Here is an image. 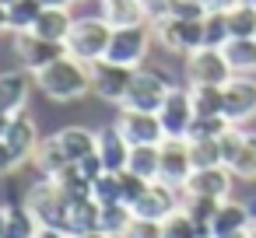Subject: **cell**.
Here are the masks:
<instances>
[{
  "label": "cell",
  "mask_w": 256,
  "mask_h": 238,
  "mask_svg": "<svg viewBox=\"0 0 256 238\" xmlns=\"http://www.w3.org/2000/svg\"><path fill=\"white\" fill-rule=\"evenodd\" d=\"M36 88L50 102H78L92 91V63H81L74 56H60L46 70L36 74Z\"/></svg>",
  "instance_id": "6da1fadb"
},
{
  "label": "cell",
  "mask_w": 256,
  "mask_h": 238,
  "mask_svg": "<svg viewBox=\"0 0 256 238\" xmlns=\"http://www.w3.org/2000/svg\"><path fill=\"white\" fill-rule=\"evenodd\" d=\"M109 42H112V25L102 14H92V18H78L74 21L64 49H67V56H74L81 63H98V60H106Z\"/></svg>",
  "instance_id": "7a4b0ae2"
},
{
  "label": "cell",
  "mask_w": 256,
  "mask_h": 238,
  "mask_svg": "<svg viewBox=\"0 0 256 238\" xmlns=\"http://www.w3.org/2000/svg\"><path fill=\"white\" fill-rule=\"evenodd\" d=\"M25 207L32 210V217H36L42 228H64V231H67L70 200L60 193V186H56L53 179H39V182L25 193Z\"/></svg>",
  "instance_id": "3957f363"
},
{
  "label": "cell",
  "mask_w": 256,
  "mask_h": 238,
  "mask_svg": "<svg viewBox=\"0 0 256 238\" xmlns=\"http://www.w3.org/2000/svg\"><path fill=\"white\" fill-rule=\"evenodd\" d=\"M176 84L162 74V70H151V67H137L134 70V81H130V91H126V102L120 109H137V112H158L162 102L168 98Z\"/></svg>",
  "instance_id": "277c9868"
},
{
  "label": "cell",
  "mask_w": 256,
  "mask_h": 238,
  "mask_svg": "<svg viewBox=\"0 0 256 238\" xmlns=\"http://www.w3.org/2000/svg\"><path fill=\"white\" fill-rule=\"evenodd\" d=\"M151 35L162 49L168 53H196L204 49V21H182V18H162L151 25Z\"/></svg>",
  "instance_id": "5b68a950"
},
{
  "label": "cell",
  "mask_w": 256,
  "mask_h": 238,
  "mask_svg": "<svg viewBox=\"0 0 256 238\" xmlns=\"http://www.w3.org/2000/svg\"><path fill=\"white\" fill-rule=\"evenodd\" d=\"M154 46V35H151V25H137V28H112V42H109V53L106 60L112 63H123V67H144L148 53Z\"/></svg>",
  "instance_id": "8992f818"
},
{
  "label": "cell",
  "mask_w": 256,
  "mask_h": 238,
  "mask_svg": "<svg viewBox=\"0 0 256 238\" xmlns=\"http://www.w3.org/2000/svg\"><path fill=\"white\" fill-rule=\"evenodd\" d=\"M232 77L235 74H232V67H228V60H224L221 49H207L204 46V49H196V53L186 56V81H190V88H200V84L224 88Z\"/></svg>",
  "instance_id": "52a82bcc"
},
{
  "label": "cell",
  "mask_w": 256,
  "mask_h": 238,
  "mask_svg": "<svg viewBox=\"0 0 256 238\" xmlns=\"http://www.w3.org/2000/svg\"><path fill=\"white\" fill-rule=\"evenodd\" d=\"M130 81H134V67H123V63H112V60L92 63V95H98L109 105H123L126 102Z\"/></svg>",
  "instance_id": "ba28073f"
},
{
  "label": "cell",
  "mask_w": 256,
  "mask_h": 238,
  "mask_svg": "<svg viewBox=\"0 0 256 238\" xmlns=\"http://www.w3.org/2000/svg\"><path fill=\"white\" fill-rule=\"evenodd\" d=\"M14 56H18V67L36 77L39 70H46V67L56 63L60 56H67V49H64L60 42L39 39L36 32H18V35H14Z\"/></svg>",
  "instance_id": "9c48e42d"
},
{
  "label": "cell",
  "mask_w": 256,
  "mask_h": 238,
  "mask_svg": "<svg viewBox=\"0 0 256 238\" xmlns=\"http://www.w3.org/2000/svg\"><path fill=\"white\" fill-rule=\"evenodd\" d=\"M158 119H162V130H165V140H168V137H172V140H186V133H190V126H193V119H196L190 88H179V84H176V88L168 91V98L162 102Z\"/></svg>",
  "instance_id": "30bf717a"
},
{
  "label": "cell",
  "mask_w": 256,
  "mask_h": 238,
  "mask_svg": "<svg viewBox=\"0 0 256 238\" xmlns=\"http://www.w3.org/2000/svg\"><path fill=\"white\" fill-rule=\"evenodd\" d=\"M123 140L130 147H140V144H162L165 140V130H162V119L158 112H137V109H120L116 123H112Z\"/></svg>",
  "instance_id": "8fae6325"
},
{
  "label": "cell",
  "mask_w": 256,
  "mask_h": 238,
  "mask_svg": "<svg viewBox=\"0 0 256 238\" xmlns=\"http://www.w3.org/2000/svg\"><path fill=\"white\" fill-rule=\"evenodd\" d=\"M4 144H8V151H11V158H14L18 168H22L25 161H32L36 151H39V144H42L36 119H32L28 112L11 116V123H8V130H4Z\"/></svg>",
  "instance_id": "7c38bea8"
},
{
  "label": "cell",
  "mask_w": 256,
  "mask_h": 238,
  "mask_svg": "<svg viewBox=\"0 0 256 238\" xmlns=\"http://www.w3.org/2000/svg\"><path fill=\"white\" fill-rule=\"evenodd\" d=\"M179 207H182V189L165 186V182H151L148 193L137 200L134 217H140V221H158V224H162V221L172 217Z\"/></svg>",
  "instance_id": "4fadbf2b"
},
{
  "label": "cell",
  "mask_w": 256,
  "mask_h": 238,
  "mask_svg": "<svg viewBox=\"0 0 256 238\" xmlns=\"http://www.w3.org/2000/svg\"><path fill=\"white\" fill-rule=\"evenodd\" d=\"M224 119L232 126L256 119V77H232L224 84Z\"/></svg>",
  "instance_id": "5bb4252c"
},
{
  "label": "cell",
  "mask_w": 256,
  "mask_h": 238,
  "mask_svg": "<svg viewBox=\"0 0 256 238\" xmlns=\"http://www.w3.org/2000/svg\"><path fill=\"white\" fill-rule=\"evenodd\" d=\"M193 175V158H190V140H162V168H158V182L182 189Z\"/></svg>",
  "instance_id": "9a60e30c"
},
{
  "label": "cell",
  "mask_w": 256,
  "mask_h": 238,
  "mask_svg": "<svg viewBox=\"0 0 256 238\" xmlns=\"http://www.w3.org/2000/svg\"><path fill=\"white\" fill-rule=\"evenodd\" d=\"M235 186L232 168L218 165V168H193L190 182L182 186V196H207V200H228Z\"/></svg>",
  "instance_id": "2e32d148"
},
{
  "label": "cell",
  "mask_w": 256,
  "mask_h": 238,
  "mask_svg": "<svg viewBox=\"0 0 256 238\" xmlns=\"http://www.w3.org/2000/svg\"><path fill=\"white\" fill-rule=\"evenodd\" d=\"M32 84H36V77H32L28 70H22V67L0 74V116H18V112H25Z\"/></svg>",
  "instance_id": "e0dca14e"
},
{
  "label": "cell",
  "mask_w": 256,
  "mask_h": 238,
  "mask_svg": "<svg viewBox=\"0 0 256 238\" xmlns=\"http://www.w3.org/2000/svg\"><path fill=\"white\" fill-rule=\"evenodd\" d=\"M249 228H252L249 203L232 200V196L218 203V214L210 221V238H228V235H238V231H249Z\"/></svg>",
  "instance_id": "ac0fdd59"
},
{
  "label": "cell",
  "mask_w": 256,
  "mask_h": 238,
  "mask_svg": "<svg viewBox=\"0 0 256 238\" xmlns=\"http://www.w3.org/2000/svg\"><path fill=\"white\" fill-rule=\"evenodd\" d=\"M106 165V172H126L130 161V144L123 140V133L116 126H102L98 130V151H95Z\"/></svg>",
  "instance_id": "d6986e66"
},
{
  "label": "cell",
  "mask_w": 256,
  "mask_h": 238,
  "mask_svg": "<svg viewBox=\"0 0 256 238\" xmlns=\"http://www.w3.org/2000/svg\"><path fill=\"white\" fill-rule=\"evenodd\" d=\"M74 21H78V18H74L67 7H46L32 32H36L39 39H50V42H60V46H64L67 35H70V28H74Z\"/></svg>",
  "instance_id": "ffe728a7"
},
{
  "label": "cell",
  "mask_w": 256,
  "mask_h": 238,
  "mask_svg": "<svg viewBox=\"0 0 256 238\" xmlns=\"http://www.w3.org/2000/svg\"><path fill=\"white\" fill-rule=\"evenodd\" d=\"M56 140H60V147L67 151V158H70L74 165H78L81 158H88V154L98 151V133L88 130V126H64V130L56 133Z\"/></svg>",
  "instance_id": "44dd1931"
},
{
  "label": "cell",
  "mask_w": 256,
  "mask_h": 238,
  "mask_svg": "<svg viewBox=\"0 0 256 238\" xmlns=\"http://www.w3.org/2000/svg\"><path fill=\"white\" fill-rule=\"evenodd\" d=\"M221 53L235 77H256V39H228Z\"/></svg>",
  "instance_id": "7402d4cb"
},
{
  "label": "cell",
  "mask_w": 256,
  "mask_h": 238,
  "mask_svg": "<svg viewBox=\"0 0 256 238\" xmlns=\"http://www.w3.org/2000/svg\"><path fill=\"white\" fill-rule=\"evenodd\" d=\"M36 168H39V175L42 179H56L67 165H74L70 158H67V151L60 147V140H56V133L53 137H42V144H39V151H36Z\"/></svg>",
  "instance_id": "603a6c76"
},
{
  "label": "cell",
  "mask_w": 256,
  "mask_h": 238,
  "mask_svg": "<svg viewBox=\"0 0 256 238\" xmlns=\"http://www.w3.org/2000/svg\"><path fill=\"white\" fill-rule=\"evenodd\" d=\"M98 221H102V207L88 196V200H78L70 203L67 210V235H88V231H98Z\"/></svg>",
  "instance_id": "cb8c5ba5"
},
{
  "label": "cell",
  "mask_w": 256,
  "mask_h": 238,
  "mask_svg": "<svg viewBox=\"0 0 256 238\" xmlns=\"http://www.w3.org/2000/svg\"><path fill=\"white\" fill-rule=\"evenodd\" d=\"M158 168H162V144H140V147H130V161H126V172L148 179V182H158Z\"/></svg>",
  "instance_id": "d4e9b609"
},
{
  "label": "cell",
  "mask_w": 256,
  "mask_h": 238,
  "mask_svg": "<svg viewBox=\"0 0 256 238\" xmlns=\"http://www.w3.org/2000/svg\"><path fill=\"white\" fill-rule=\"evenodd\" d=\"M102 18H106L112 28H137V25H148V14H144V7H140V0L106 4V7H102Z\"/></svg>",
  "instance_id": "484cf974"
},
{
  "label": "cell",
  "mask_w": 256,
  "mask_h": 238,
  "mask_svg": "<svg viewBox=\"0 0 256 238\" xmlns=\"http://www.w3.org/2000/svg\"><path fill=\"white\" fill-rule=\"evenodd\" d=\"M42 11H46L42 0H14V4L8 7L11 35H18V32H32V28H36V21L42 18Z\"/></svg>",
  "instance_id": "4316f807"
},
{
  "label": "cell",
  "mask_w": 256,
  "mask_h": 238,
  "mask_svg": "<svg viewBox=\"0 0 256 238\" xmlns=\"http://www.w3.org/2000/svg\"><path fill=\"white\" fill-rule=\"evenodd\" d=\"M190 98L196 116H224V88L200 84V88H190Z\"/></svg>",
  "instance_id": "83f0119b"
},
{
  "label": "cell",
  "mask_w": 256,
  "mask_h": 238,
  "mask_svg": "<svg viewBox=\"0 0 256 238\" xmlns=\"http://www.w3.org/2000/svg\"><path fill=\"white\" fill-rule=\"evenodd\" d=\"M39 228H42V224L32 217V210H28L25 203L8 207V235H4V238H36Z\"/></svg>",
  "instance_id": "f1b7e54d"
},
{
  "label": "cell",
  "mask_w": 256,
  "mask_h": 238,
  "mask_svg": "<svg viewBox=\"0 0 256 238\" xmlns=\"http://www.w3.org/2000/svg\"><path fill=\"white\" fill-rule=\"evenodd\" d=\"M130 224H134V210H130L126 203H112V207H102V221H98V231H106L109 238H123Z\"/></svg>",
  "instance_id": "f546056e"
},
{
  "label": "cell",
  "mask_w": 256,
  "mask_h": 238,
  "mask_svg": "<svg viewBox=\"0 0 256 238\" xmlns=\"http://www.w3.org/2000/svg\"><path fill=\"white\" fill-rule=\"evenodd\" d=\"M162 238H207V231L179 207L172 217H165L162 221Z\"/></svg>",
  "instance_id": "4dcf8cb0"
},
{
  "label": "cell",
  "mask_w": 256,
  "mask_h": 238,
  "mask_svg": "<svg viewBox=\"0 0 256 238\" xmlns=\"http://www.w3.org/2000/svg\"><path fill=\"white\" fill-rule=\"evenodd\" d=\"M53 182L60 186V193H64L70 203H78V200H88V196H92V182L78 172V165H67V168H64Z\"/></svg>",
  "instance_id": "1f68e13d"
},
{
  "label": "cell",
  "mask_w": 256,
  "mask_h": 238,
  "mask_svg": "<svg viewBox=\"0 0 256 238\" xmlns=\"http://www.w3.org/2000/svg\"><path fill=\"white\" fill-rule=\"evenodd\" d=\"M228 14V32L232 39H256V7L252 4H235Z\"/></svg>",
  "instance_id": "d6a6232c"
},
{
  "label": "cell",
  "mask_w": 256,
  "mask_h": 238,
  "mask_svg": "<svg viewBox=\"0 0 256 238\" xmlns=\"http://www.w3.org/2000/svg\"><path fill=\"white\" fill-rule=\"evenodd\" d=\"M232 175L242 179V182H256V133H252V130H246L242 151H238V158L232 161Z\"/></svg>",
  "instance_id": "836d02e7"
},
{
  "label": "cell",
  "mask_w": 256,
  "mask_h": 238,
  "mask_svg": "<svg viewBox=\"0 0 256 238\" xmlns=\"http://www.w3.org/2000/svg\"><path fill=\"white\" fill-rule=\"evenodd\" d=\"M232 39L228 32V14L224 11H210L204 18V46L207 49H224V42Z\"/></svg>",
  "instance_id": "e575fe53"
},
{
  "label": "cell",
  "mask_w": 256,
  "mask_h": 238,
  "mask_svg": "<svg viewBox=\"0 0 256 238\" xmlns=\"http://www.w3.org/2000/svg\"><path fill=\"white\" fill-rule=\"evenodd\" d=\"M228 126L232 123L224 116H196L193 126H190V133H186V140H218V137L228 133Z\"/></svg>",
  "instance_id": "d590c367"
},
{
  "label": "cell",
  "mask_w": 256,
  "mask_h": 238,
  "mask_svg": "<svg viewBox=\"0 0 256 238\" xmlns=\"http://www.w3.org/2000/svg\"><path fill=\"white\" fill-rule=\"evenodd\" d=\"M221 140V137H218ZM218 140H190V158H193V168H218L224 165L221 158V144Z\"/></svg>",
  "instance_id": "8d00e7d4"
},
{
  "label": "cell",
  "mask_w": 256,
  "mask_h": 238,
  "mask_svg": "<svg viewBox=\"0 0 256 238\" xmlns=\"http://www.w3.org/2000/svg\"><path fill=\"white\" fill-rule=\"evenodd\" d=\"M92 200L98 207H112V203H123L120 196V172H106L92 182Z\"/></svg>",
  "instance_id": "74e56055"
},
{
  "label": "cell",
  "mask_w": 256,
  "mask_h": 238,
  "mask_svg": "<svg viewBox=\"0 0 256 238\" xmlns=\"http://www.w3.org/2000/svg\"><path fill=\"white\" fill-rule=\"evenodd\" d=\"M218 203L221 200H207V196H182V210L210 235V221H214V214H218Z\"/></svg>",
  "instance_id": "f35d334b"
},
{
  "label": "cell",
  "mask_w": 256,
  "mask_h": 238,
  "mask_svg": "<svg viewBox=\"0 0 256 238\" xmlns=\"http://www.w3.org/2000/svg\"><path fill=\"white\" fill-rule=\"evenodd\" d=\"M148 179H140V175H134V172H120V196H123V203L134 210L137 207V200L148 193Z\"/></svg>",
  "instance_id": "ab89813d"
},
{
  "label": "cell",
  "mask_w": 256,
  "mask_h": 238,
  "mask_svg": "<svg viewBox=\"0 0 256 238\" xmlns=\"http://www.w3.org/2000/svg\"><path fill=\"white\" fill-rule=\"evenodd\" d=\"M242 140H246V130L242 126H228V133L218 140L221 144V158H224V168H232V161L238 158V151H242Z\"/></svg>",
  "instance_id": "60d3db41"
},
{
  "label": "cell",
  "mask_w": 256,
  "mask_h": 238,
  "mask_svg": "<svg viewBox=\"0 0 256 238\" xmlns=\"http://www.w3.org/2000/svg\"><path fill=\"white\" fill-rule=\"evenodd\" d=\"M140 7L148 14V25L162 21V18H172V7H176V0H140Z\"/></svg>",
  "instance_id": "b9f144b4"
},
{
  "label": "cell",
  "mask_w": 256,
  "mask_h": 238,
  "mask_svg": "<svg viewBox=\"0 0 256 238\" xmlns=\"http://www.w3.org/2000/svg\"><path fill=\"white\" fill-rule=\"evenodd\" d=\"M123 238H162V224H158V221H140V217H134V224L126 228Z\"/></svg>",
  "instance_id": "7bdbcfd3"
},
{
  "label": "cell",
  "mask_w": 256,
  "mask_h": 238,
  "mask_svg": "<svg viewBox=\"0 0 256 238\" xmlns=\"http://www.w3.org/2000/svg\"><path fill=\"white\" fill-rule=\"evenodd\" d=\"M172 18H182V21H204V18H207V11H204L200 4H193V0H176Z\"/></svg>",
  "instance_id": "ee69618b"
},
{
  "label": "cell",
  "mask_w": 256,
  "mask_h": 238,
  "mask_svg": "<svg viewBox=\"0 0 256 238\" xmlns=\"http://www.w3.org/2000/svg\"><path fill=\"white\" fill-rule=\"evenodd\" d=\"M78 172H81L88 182H95L98 175H106V165H102V158H98V154H88V158H81V161H78Z\"/></svg>",
  "instance_id": "f6af8a7d"
},
{
  "label": "cell",
  "mask_w": 256,
  "mask_h": 238,
  "mask_svg": "<svg viewBox=\"0 0 256 238\" xmlns=\"http://www.w3.org/2000/svg\"><path fill=\"white\" fill-rule=\"evenodd\" d=\"M193 4H200V7L210 14V11H232L238 0H193Z\"/></svg>",
  "instance_id": "bcb514c9"
},
{
  "label": "cell",
  "mask_w": 256,
  "mask_h": 238,
  "mask_svg": "<svg viewBox=\"0 0 256 238\" xmlns=\"http://www.w3.org/2000/svg\"><path fill=\"white\" fill-rule=\"evenodd\" d=\"M18 165H14V158H11V151H8V144L0 140V175H8V172H14Z\"/></svg>",
  "instance_id": "7dc6e473"
},
{
  "label": "cell",
  "mask_w": 256,
  "mask_h": 238,
  "mask_svg": "<svg viewBox=\"0 0 256 238\" xmlns=\"http://www.w3.org/2000/svg\"><path fill=\"white\" fill-rule=\"evenodd\" d=\"M36 238H70L64 228H39V235Z\"/></svg>",
  "instance_id": "c3c4849f"
},
{
  "label": "cell",
  "mask_w": 256,
  "mask_h": 238,
  "mask_svg": "<svg viewBox=\"0 0 256 238\" xmlns=\"http://www.w3.org/2000/svg\"><path fill=\"white\" fill-rule=\"evenodd\" d=\"M4 32H11V18H8V7L0 4V35H4Z\"/></svg>",
  "instance_id": "681fc988"
},
{
  "label": "cell",
  "mask_w": 256,
  "mask_h": 238,
  "mask_svg": "<svg viewBox=\"0 0 256 238\" xmlns=\"http://www.w3.org/2000/svg\"><path fill=\"white\" fill-rule=\"evenodd\" d=\"M8 235V207H0V238Z\"/></svg>",
  "instance_id": "f907efd6"
},
{
  "label": "cell",
  "mask_w": 256,
  "mask_h": 238,
  "mask_svg": "<svg viewBox=\"0 0 256 238\" xmlns=\"http://www.w3.org/2000/svg\"><path fill=\"white\" fill-rule=\"evenodd\" d=\"M46 7H70V0H42Z\"/></svg>",
  "instance_id": "816d5d0a"
},
{
  "label": "cell",
  "mask_w": 256,
  "mask_h": 238,
  "mask_svg": "<svg viewBox=\"0 0 256 238\" xmlns=\"http://www.w3.org/2000/svg\"><path fill=\"white\" fill-rule=\"evenodd\" d=\"M74 238H109L106 231H88V235H74Z\"/></svg>",
  "instance_id": "f5cc1de1"
},
{
  "label": "cell",
  "mask_w": 256,
  "mask_h": 238,
  "mask_svg": "<svg viewBox=\"0 0 256 238\" xmlns=\"http://www.w3.org/2000/svg\"><path fill=\"white\" fill-rule=\"evenodd\" d=\"M8 123H11V116H0V140H4V130H8Z\"/></svg>",
  "instance_id": "db71d44e"
},
{
  "label": "cell",
  "mask_w": 256,
  "mask_h": 238,
  "mask_svg": "<svg viewBox=\"0 0 256 238\" xmlns=\"http://www.w3.org/2000/svg\"><path fill=\"white\" fill-rule=\"evenodd\" d=\"M228 238H249V231H238V235H228Z\"/></svg>",
  "instance_id": "11a10c76"
},
{
  "label": "cell",
  "mask_w": 256,
  "mask_h": 238,
  "mask_svg": "<svg viewBox=\"0 0 256 238\" xmlns=\"http://www.w3.org/2000/svg\"><path fill=\"white\" fill-rule=\"evenodd\" d=\"M249 238H256V224H252V228H249Z\"/></svg>",
  "instance_id": "9f6ffc18"
},
{
  "label": "cell",
  "mask_w": 256,
  "mask_h": 238,
  "mask_svg": "<svg viewBox=\"0 0 256 238\" xmlns=\"http://www.w3.org/2000/svg\"><path fill=\"white\" fill-rule=\"evenodd\" d=\"M0 4H4V7H11V4H14V0H0Z\"/></svg>",
  "instance_id": "6f0895ef"
},
{
  "label": "cell",
  "mask_w": 256,
  "mask_h": 238,
  "mask_svg": "<svg viewBox=\"0 0 256 238\" xmlns=\"http://www.w3.org/2000/svg\"><path fill=\"white\" fill-rule=\"evenodd\" d=\"M238 4H252V7H256V0H238Z\"/></svg>",
  "instance_id": "680465c9"
},
{
  "label": "cell",
  "mask_w": 256,
  "mask_h": 238,
  "mask_svg": "<svg viewBox=\"0 0 256 238\" xmlns=\"http://www.w3.org/2000/svg\"><path fill=\"white\" fill-rule=\"evenodd\" d=\"M106 4H120V0H102V7H106Z\"/></svg>",
  "instance_id": "91938a15"
},
{
  "label": "cell",
  "mask_w": 256,
  "mask_h": 238,
  "mask_svg": "<svg viewBox=\"0 0 256 238\" xmlns=\"http://www.w3.org/2000/svg\"><path fill=\"white\" fill-rule=\"evenodd\" d=\"M70 4H78V0H70Z\"/></svg>",
  "instance_id": "94428289"
},
{
  "label": "cell",
  "mask_w": 256,
  "mask_h": 238,
  "mask_svg": "<svg viewBox=\"0 0 256 238\" xmlns=\"http://www.w3.org/2000/svg\"><path fill=\"white\" fill-rule=\"evenodd\" d=\"M207 238H210V235H207Z\"/></svg>",
  "instance_id": "6125c7cd"
}]
</instances>
